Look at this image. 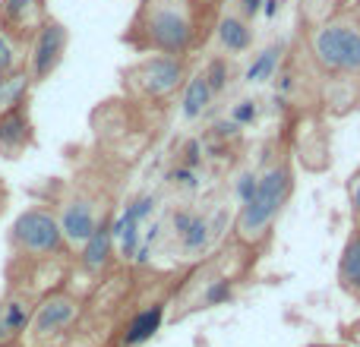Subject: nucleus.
<instances>
[{
	"label": "nucleus",
	"instance_id": "obj_1",
	"mask_svg": "<svg viewBox=\"0 0 360 347\" xmlns=\"http://www.w3.org/2000/svg\"><path fill=\"white\" fill-rule=\"evenodd\" d=\"M139 48L155 54H186L196 38L193 0H139L136 25Z\"/></svg>",
	"mask_w": 360,
	"mask_h": 347
},
{
	"label": "nucleus",
	"instance_id": "obj_2",
	"mask_svg": "<svg viewBox=\"0 0 360 347\" xmlns=\"http://www.w3.org/2000/svg\"><path fill=\"white\" fill-rule=\"evenodd\" d=\"M291 190H294V177L288 171V164H275V168L262 171L256 177L253 196L240 205V215L234 221L237 237L243 243H259L275 224V218L281 215L285 202L291 199Z\"/></svg>",
	"mask_w": 360,
	"mask_h": 347
},
{
	"label": "nucleus",
	"instance_id": "obj_3",
	"mask_svg": "<svg viewBox=\"0 0 360 347\" xmlns=\"http://www.w3.org/2000/svg\"><path fill=\"white\" fill-rule=\"evenodd\" d=\"M310 54L323 70L338 76H360V22L332 19L310 35Z\"/></svg>",
	"mask_w": 360,
	"mask_h": 347
},
{
	"label": "nucleus",
	"instance_id": "obj_4",
	"mask_svg": "<svg viewBox=\"0 0 360 347\" xmlns=\"http://www.w3.org/2000/svg\"><path fill=\"white\" fill-rule=\"evenodd\" d=\"M10 240L25 256H54L63 249V234L57 215L48 209H25L13 221Z\"/></svg>",
	"mask_w": 360,
	"mask_h": 347
},
{
	"label": "nucleus",
	"instance_id": "obj_5",
	"mask_svg": "<svg viewBox=\"0 0 360 347\" xmlns=\"http://www.w3.org/2000/svg\"><path fill=\"white\" fill-rule=\"evenodd\" d=\"M184 79L186 67L174 54H152L139 60L133 70H127V86L136 95H146V98H165V95L177 92Z\"/></svg>",
	"mask_w": 360,
	"mask_h": 347
},
{
	"label": "nucleus",
	"instance_id": "obj_6",
	"mask_svg": "<svg viewBox=\"0 0 360 347\" xmlns=\"http://www.w3.org/2000/svg\"><path fill=\"white\" fill-rule=\"evenodd\" d=\"M67 41H70L67 25L44 16V22L32 35V48H29V67H25V73H29L32 82H44L60 67L63 54H67Z\"/></svg>",
	"mask_w": 360,
	"mask_h": 347
},
{
	"label": "nucleus",
	"instance_id": "obj_7",
	"mask_svg": "<svg viewBox=\"0 0 360 347\" xmlns=\"http://www.w3.org/2000/svg\"><path fill=\"white\" fill-rule=\"evenodd\" d=\"M98 221H101L98 209H95V202H92V199H86V196L67 199V202H63V209H60V215H57L63 243H70V247H82Z\"/></svg>",
	"mask_w": 360,
	"mask_h": 347
},
{
	"label": "nucleus",
	"instance_id": "obj_8",
	"mask_svg": "<svg viewBox=\"0 0 360 347\" xmlns=\"http://www.w3.org/2000/svg\"><path fill=\"white\" fill-rule=\"evenodd\" d=\"M76 310H79L76 300L67 297V294H54V297H48L35 310V316L29 319L32 335L35 338H51V335H57V332H63L76 319Z\"/></svg>",
	"mask_w": 360,
	"mask_h": 347
},
{
	"label": "nucleus",
	"instance_id": "obj_9",
	"mask_svg": "<svg viewBox=\"0 0 360 347\" xmlns=\"http://www.w3.org/2000/svg\"><path fill=\"white\" fill-rule=\"evenodd\" d=\"M41 22H44L41 0H0V25L19 41L35 35V29Z\"/></svg>",
	"mask_w": 360,
	"mask_h": 347
},
{
	"label": "nucleus",
	"instance_id": "obj_10",
	"mask_svg": "<svg viewBox=\"0 0 360 347\" xmlns=\"http://www.w3.org/2000/svg\"><path fill=\"white\" fill-rule=\"evenodd\" d=\"M32 143V120L25 114V107H10L0 114V155L16 158L29 149Z\"/></svg>",
	"mask_w": 360,
	"mask_h": 347
},
{
	"label": "nucleus",
	"instance_id": "obj_11",
	"mask_svg": "<svg viewBox=\"0 0 360 347\" xmlns=\"http://www.w3.org/2000/svg\"><path fill=\"white\" fill-rule=\"evenodd\" d=\"M215 41L224 54H247L253 48V25L240 13L224 10L215 25Z\"/></svg>",
	"mask_w": 360,
	"mask_h": 347
},
{
	"label": "nucleus",
	"instance_id": "obj_12",
	"mask_svg": "<svg viewBox=\"0 0 360 347\" xmlns=\"http://www.w3.org/2000/svg\"><path fill=\"white\" fill-rule=\"evenodd\" d=\"M111 243H114V221L101 215V221L95 224V230L89 234V240L79 247V262L86 272H101L111 259Z\"/></svg>",
	"mask_w": 360,
	"mask_h": 347
},
{
	"label": "nucleus",
	"instance_id": "obj_13",
	"mask_svg": "<svg viewBox=\"0 0 360 347\" xmlns=\"http://www.w3.org/2000/svg\"><path fill=\"white\" fill-rule=\"evenodd\" d=\"M212 101H215V95H212L205 76L202 73L190 76V82L184 86V98H180V111H184V117L186 120H199L205 111H209Z\"/></svg>",
	"mask_w": 360,
	"mask_h": 347
},
{
	"label": "nucleus",
	"instance_id": "obj_14",
	"mask_svg": "<svg viewBox=\"0 0 360 347\" xmlns=\"http://www.w3.org/2000/svg\"><path fill=\"white\" fill-rule=\"evenodd\" d=\"M174 228H177V234L184 237L186 253H199V249H205V243H209V237H212L209 221H205L202 215H186V211H180V215L174 218Z\"/></svg>",
	"mask_w": 360,
	"mask_h": 347
},
{
	"label": "nucleus",
	"instance_id": "obj_15",
	"mask_svg": "<svg viewBox=\"0 0 360 347\" xmlns=\"http://www.w3.org/2000/svg\"><path fill=\"white\" fill-rule=\"evenodd\" d=\"M338 281L348 294L360 297V234H354L348 243H345L342 262H338Z\"/></svg>",
	"mask_w": 360,
	"mask_h": 347
},
{
	"label": "nucleus",
	"instance_id": "obj_16",
	"mask_svg": "<svg viewBox=\"0 0 360 347\" xmlns=\"http://www.w3.org/2000/svg\"><path fill=\"white\" fill-rule=\"evenodd\" d=\"M29 86H32V79H29V73H25L22 67L0 76V114L22 105L25 95H29Z\"/></svg>",
	"mask_w": 360,
	"mask_h": 347
},
{
	"label": "nucleus",
	"instance_id": "obj_17",
	"mask_svg": "<svg viewBox=\"0 0 360 347\" xmlns=\"http://www.w3.org/2000/svg\"><path fill=\"white\" fill-rule=\"evenodd\" d=\"M158 325H162V306H149V310H143L130 322V329H127V344L149 341V338L158 332Z\"/></svg>",
	"mask_w": 360,
	"mask_h": 347
},
{
	"label": "nucleus",
	"instance_id": "obj_18",
	"mask_svg": "<svg viewBox=\"0 0 360 347\" xmlns=\"http://www.w3.org/2000/svg\"><path fill=\"white\" fill-rule=\"evenodd\" d=\"M29 319H32L29 300H22V297L4 300V325H6V335H10V338L29 329Z\"/></svg>",
	"mask_w": 360,
	"mask_h": 347
},
{
	"label": "nucleus",
	"instance_id": "obj_19",
	"mask_svg": "<svg viewBox=\"0 0 360 347\" xmlns=\"http://www.w3.org/2000/svg\"><path fill=\"white\" fill-rule=\"evenodd\" d=\"M22 67V41L13 38L10 32L0 25V76L13 73V70Z\"/></svg>",
	"mask_w": 360,
	"mask_h": 347
},
{
	"label": "nucleus",
	"instance_id": "obj_20",
	"mask_svg": "<svg viewBox=\"0 0 360 347\" xmlns=\"http://www.w3.org/2000/svg\"><path fill=\"white\" fill-rule=\"evenodd\" d=\"M278 60H281V44L262 51V54L253 60V67L247 70V82H266V79H272L275 63H278Z\"/></svg>",
	"mask_w": 360,
	"mask_h": 347
},
{
	"label": "nucleus",
	"instance_id": "obj_21",
	"mask_svg": "<svg viewBox=\"0 0 360 347\" xmlns=\"http://www.w3.org/2000/svg\"><path fill=\"white\" fill-rule=\"evenodd\" d=\"M205 82H209V89H212V95H221L224 92V86H228V63L218 57V60H212L209 63V70H205Z\"/></svg>",
	"mask_w": 360,
	"mask_h": 347
},
{
	"label": "nucleus",
	"instance_id": "obj_22",
	"mask_svg": "<svg viewBox=\"0 0 360 347\" xmlns=\"http://www.w3.org/2000/svg\"><path fill=\"white\" fill-rule=\"evenodd\" d=\"M253 190H256V177L253 174H243V177L237 180V199H240V205L253 196Z\"/></svg>",
	"mask_w": 360,
	"mask_h": 347
},
{
	"label": "nucleus",
	"instance_id": "obj_23",
	"mask_svg": "<svg viewBox=\"0 0 360 347\" xmlns=\"http://www.w3.org/2000/svg\"><path fill=\"white\" fill-rule=\"evenodd\" d=\"M351 205H354V215L360 218V177L351 183Z\"/></svg>",
	"mask_w": 360,
	"mask_h": 347
},
{
	"label": "nucleus",
	"instance_id": "obj_24",
	"mask_svg": "<svg viewBox=\"0 0 360 347\" xmlns=\"http://www.w3.org/2000/svg\"><path fill=\"white\" fill-rule=\"evenodd\" d=\"M259 10V0H240V16H253V13Z\"/></svg>",
	"mask_w": 360,
	"mask_h": 347
},
{
	"label": "nucleus",
	"instance_id": "obj_25",
	"mask_svg": "<svg viewBox=\"0 0 360 347\" xmlns=\"http://www.w3.org/2000/svg\"><path fill=\"white\" fill-rule=\"evenodd\" d=\"M10 341V335H6V325H4V300H0V344Z\"/></svg>",
	"mask_w": 360,
	"mask_h": 347
}]
</instances>
